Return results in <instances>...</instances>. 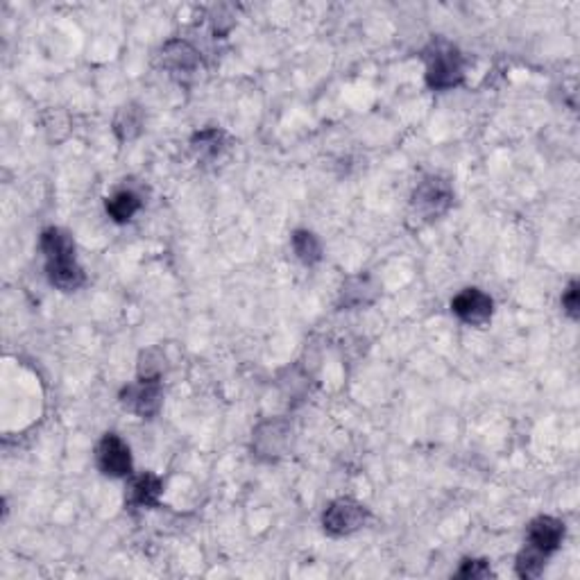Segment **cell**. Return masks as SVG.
<instances>
[{"mask_svg": "<svg viewBox=\"0 0 580 580\" xmlns=\"http://www.w3.org/2000/svg\"><path fill=\"white\" fill-rule=\"evenodd\" d=\"M290 440H293V429H290L288 421L267 420L263 424H258L257 430H254L252 449L261 458L275 460L285 454V449L290 447Z\"/></svg>", "mask_w": 580, "mask_h": 580, "instance_id": "8", "label": "cell"}, {"mask_svg": "<svg viewBox=\"0 0 580 580\" xmlns=\"http://www.w3.org/2000/svg\"><path fill=\"white\" fill-rule=\"evenodd\" d=\"M161 57H164L166 68H170L173 73H182V76H191L193 70L197 68V64H200L195 48L188 46L186 41L166 43Z\"/></svg>", "mask_w": 580, "mask_h": 580, "instance_id": "12", "label": "cell"}, {"mask_svg": "<svg viewBox=\"0 0 580 580\" xmlns=\"http://www.w3.org/2000/svg\"><path fill=\"white\" fill-rule=\"evenodd\" d=\"M547 560L548 556L535 551L533 547H526L524 551L517 556V574H520L521 578H538L544 571V566H547Z\"/></svg>", "mask_w": 580, "mask_h": 580, "instance_id": "16", "label": "cell"}, {"mask_svg": "<svg viewBox=\"0 0 580 580\" xmlns=\"http://www.w3.org/2000/svg\"><path fill=\"white\" fill-rule=\"evenodd\" d=\"M95 463L104 476L125 478L131 474V451L121 435L107 433L98 442L95 449Z\"/></svg>", "mask_w": 580, "mask_h": 580, "instance_id": "6", "label": "cell"}, {"mask_svg": "<svg viewBox=\"0 0 580 580\" xmlns=\"http://www.w3.org/2000/svg\"><path fill=\"white\" fill-rule=\"evenodd\" d=\"M121 403L134 415L150 420L161 411L164 403V385L161 379H140L136 384H130L122 388Z\"/></svg>", "mask_w": 580, "mask_h": 580, "instance_id": "5", "label": "cell"}, {"mask_svg": "<svg viewBox=\"0 0 580 580\" xmlns=\"http://www.w3.org/2000/svg\"><path fill=\"white\" fill-rule=\"evenodd\" d=\"M451 204H454V191L447 179L426 177L412 193V211L424 221L440 218L449 211Z\"/></svg>", "mask_w": 580, "mask_h": 580, "instance_id": "3", "label": "cell"}, {"mask_svg": "<svg viewBox=\"0 0 580 580\" xmlns=\"http://www.w3.org/2000/svg\"><path fill=\"white\" fill-rule=\"evenodd\" d=\"M492 569L485 560H463L456 578H490Z\"/></svg>", "mask_w": 580, "mask_h": 580, "instance_id": "19", "label": "cell"}, {"mask_svg": "<svg viewBox=\"0 0 580 580\" xmlns=\"http://www.w3.org/2000/svg\"><path fill=\"white\" fill-rule=\"evenodd\" d=\"M562 539H565V524L556 517L542 515L538 520L530 521L529 535H526V547H533L535 551L551 556L560 548Z\"/></svg>", "mask_w": 580, "mask_h": 580, "instance_id": "9", "label": "cell"}, {"mask_svg": "<svg viewBox=\"0 0 580 580\" xmlns=\"http://www.w3.org/2000/svg\"><path fill=\"white\" fill-rule=\"evenodd\" d=\"M140 209V197L134 191H118L107 200V213L113 222H130Z\"/></svg>", "mask_w": 580, "mask_h": 580, "instance_id": "13", "label": "cell"}, {"mask_svg": "<svg viewBox=\"0 0 580 580\" xmlns=\"http://www.w3.org/2000/svg\"><path fill=\"white\" fill-rule=\"evenodd\" d=\"M140 127H143V113H140V109L134 107V104L122 107L121 112H118L116 122H113V130H116L118 139L121 140L134 139V136L140 131Z\"/></svg>", "mask_w": 580, "mask_h": 580, "instance_id": "15", "label": "cell"}, {"mask_svg": "<svg viewBox=\"0 0 580 580\" xmlns=\"http://www.w3.org/2000/svg\"><path fill=\"white\" fill-rule=\"evenodd\" d=\"M293 249H295V257L306 266H313L322 258V245H320L318 236L313 231L297 230L293 234Z\"/></svg>", "mask_w": 580, "mask_h": 580, "instance_id": "14", "label": "cell"}, {"mask_svg": "<svg viewBox=\"0 0 580 580\" xmlns=\"http://www.w3.org/2000/svg\"><path fill=\"white\" fill-rule=\"evenodd\" d=\"M451 311L460 322L469 324V327H483L492 320L494 302L481 288H465L451 300Z\"/></svg>", "mask_w": 580, "mask_h": 580, "instance_id": "7", "label": "cell"}, {"mask_svg": "<svg viewBox=\"0 0 580 580\" xmlns=\"http://www.w3.org/2000/svg\"><path fill=\"white\" fill-rule=\"evenodd\" d=\"M367 520H370V512H367V508L363 503H358L354 499H336L324 511L322 526L333 538H342V535H349L354 530L363 529Z\"/></svg>", "mask_w": 580, "mask_h": 580, "instance_id": "4", "label": "cell"}, {"mask_svg": "<svg viewBox=\"0 0 580 580\" xmlns=\"http://www.w3.org/2000/svg\"><path fill=\"white\" fill-rule=\"evenodd\" d=\"M164 372V358L157 349H148L139 358V376L140 379H161Z\"/></svg>", "mask_w": 580, "mask_h": 580, "instance_id": "18", "label": "cell"}, {"mask_svg": "<svg viewBox=\"0 0 580 580\" xmlns=\"http://www.w3.org/2000/svg\"><path fill=\"white\" fill-rule=\"evenodd\" d=\"M562 309H565V313L569 315L571 320H578L580 302H578V284H575V281H571L569 288H566L565 295H562Z\"/></svg>", "mask_w": 580, "mask_h": 580, "instance_id": "20", "label": "cell"}, {"mask_svg": "<svg viewBox=\"0 0 580 580\" xmlns=\"http://www.w3.org/2000/svg\"><path fill=\"white\" fill-rule=\"evenodd\" d=\"M379 295V285L372 281V276L358 275L349 276L345 281L340 290V306H347V309H360V306H367L376 300Z\"/></svg>", "mask_w": 580, "mask_h": 580, "instance_id": "11", "label": "cell"}, {"mask_svg": "<svg viewBox=\"0 0 580 580\" xmlns=\"http://www.w3.org/2000/svg\"><path fill=\"white\" fill-rule=\"evenodd\" d=\"M161 478L155 476V474H139L130 481V487H127V503L134 505V508H155L161 499Z\"/></svg>", "mask_w": 580, "mask_h": 580, "instance_id": "10", "label": "cell"}, {"mask_svg": "<svg viewBox=\"0 0 580 580\" xmlns=\"http://www.w3.org/2000/svg\"><path fill=\"white\" fill-rule=\"evenodd\" d=\"M222 139H225V134L221 130H202L200 134L193 136V148L200 157H209L211 159V157L221 152Z\"/></svg>", "mask_w": 580, "mask_h": 580, "instance_id": "17", "label": "cell"}, {"mask_svg": "<svg viewBox=\"0 0 580 580\" xmlns=\"http://www.w3.org/2000/svg\"><path fill=\"white\" fill-rule=\"evenodd\" d=\"M463 77L465 68L460 52L445 43L435 46L433 55H429V66H426V85L435 91H447L458 86Z\"/></svg>", "mask_w": 580, "mask_h": 580, "instance_id": "2", "label": "cell"}, {"mask_svg": "<svg viewBox=\"0 0 580 580\" xmlns=\"http://www.w3.org/2000/svg\"><path fill=\"white\" fill-rule=\"evenodd\" d=\"M39 245H41V252L46 257L48 281L55 288L73 293V290L85 285V270L77 263L76 243H73L68 231L59 230V227H48L41 234Z\"/></svg>", "mask_w": 580, "mask_h": 580, "instance_id": "1", "label": "cell"}]
</instances>
